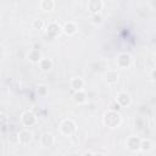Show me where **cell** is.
Returning a JSON list of instances; mask_svg holds the SVG:
<instances>
[{"label": "cell", "instance_id": "13", "mask_svg": "<svg viewBox=\"0 0 156 156\" xmlns=\"http://www.w3.org/2000/svg\"><path fill=\"white\" fill-rule=\"evenodd\" d=\"M39 6L44 11H50L56 6V2L54 0H43V1L39 2Z\"/></svg>", "mask_w": 156, "mask_h": 156}, {"label": "cell", "instance_id": "19", "mask_svg": "<svg viewBox=\"0 0 156 156\" xmlns=\"http://www.w3.org/2000/svg\"><path fill=\"white\" fill-rule=\"evenodd\" d=\"M91 18H93V22H94V23H96V24H99V23H101V22H102V17H101L99 13L93 15V16H91Z\"/></svg>", "mask_w": 156, "mask_h": 156}, {"label": "cell", "instance_id": "9", "mask_svg": "<svg viewBox=\"0 0 156 156\" xmlns=\"http://www.w3.org/2000/svg\"><path fill=\"white\" fill-rule=\"evenodd\" d=\"M62 30H63L66 34H68V35H72V34H74V33L77 32V26H76V23H74V22H72V21H68V22H66V23L63 24V27H62Z\"/></svg>", "mask_w": 156, "mask_h": 156}, {"label": "cell", "instance_id": "21", "mask_svg": "<svg viewBox=\"0 0 156 156\" xmlns=\"http://www.w3.org/2000/svg\"><path fill=\"white\" fill-rule=\"evenodd\" d=\"M46 91H48V89H46L45 85H39V87H38V94H39V95H45Z\"/></svg>", "mask_w": 156, "mask_h": 156}, {"label": "cell", "instance_id": "4", "mask_svg": "<svg viewBox=\"0 0 156 156\" xmlns=\"http://www.w3.org/2000/svg\"><path fill=\"white\" fill-rule=\"evenodd\" d=\"M102 7H104V1H101V0H90V1H88V9L93 15L98 13Z\"/></svg>", "mask_w": 156, "mask_h": 156}, {"label": "cell", "instance_id": "5", "mask_svg": "<svg viewBox=\"0 0 156 156\" xmlns=\"http://www.w3.org/2000/svg\"><path fill=\"white\" fill-rule=\"evenodd\" d=\"M127 147L129 149V150H132V151H136V150H139L140 149V144H141V140L139 139V138H136V136H129L128 139H127Z\"/></svg>", "mask_w": 156, "mask_h": 156}, {"label": "cell", "instance_id": "16", "mask_svg": "<svg viewBox=\"0 0 156 156\" xmlns=\"http://www.w3.org/2000/svg\"><path fill=\"white\" fill-rule=\"evenodd\" d=\"M39 65H40V68H41L43 71H49V69L51 68V66H52V62H51V60L43 57L41 61L39 62Z\"/></svg>", "mask_w": 156, "mask_h": 156}, {"label": "cell", "instance_id": "7", "mask_svg": "<svg viewBox=\"0 0 156 156\" xmlns=\"http://www.w3.org/2000/svg\"><path fill=\"white\" fill-rule=\"evenodd\" d=\"M32 140V132L28 129H23L18 133V141L22 144H28Z\"/></svg>", "mask_w": 156, "mask_h": 156}, {"label": "cell", "instance_id": "12", "mask_svg": "<svg viewBox=\"0 0 156 156\" xmlns=\"http://www.w3.org/2000/svg\"><path fill=\"white\" fill-rule=\"evenodd\" d=\"M54 144V138L50 133H44L41 135V145L45 147H50Z\"/></svg>", "mask_w": 156, "mask_h": 156}, {"label": "cell", "instance_id": "14", "mask_svg": "<svg viewBox=\"0 0 156 156\" xmlns=\"http://www.w3.org/2000/svg\"><path fill=\"white\" fill-rule=\"evenodd\" d=\"M28 58H29L32 62H40L43 57H41V54H40V51H39L38 49H33V50L29 51Z\"/></svg>", "mask_w": 156, "mask_h": 156}, {"label": "cell", "instance_id": "24", "mask_svg": "<svg viewBox=\"0 0 156 156\" xmlns=\"http://www.w3.org/2000/svg\"><path fill=\"white\" fill-rule=\"evenodd\" d=\"M93 156H102L101 154H93Z\"/></svg>", "mask_w": 156, "mask_h": 156}, {"label": "cell", "instance_id": "1", "mask_svg": "<svg viewBox=\"0 0 156 156\" xmlns=\"http://www.w3.org/2000/svg\"><path fill=\"white\" fill-rule=\"evenodd\" d=\"M104 123L110 128H116L121 123V115L117 111L110 110L104 116Z\"/></svg>", "mask_w": 156, "mask_h": 156}, {"label": "cell", "instance_id": "6", "mask_svg": "<svg viewBox=\"0 0 156 156\" xmlns=\"http://www.w3.org/2000/svg\"><path fill=\"white\" fill-rule=\"evenodd\" d=\"M117 65L122 68H126L130 65V56L126 52H122L117 56Z\"/></svg>", "mask_w": 156, "mask_h": 156}, {"label": "cell", "instance_id": "15", "mask_svg": "<svg viewBox=\"0 0 156 156\" xmlns=\"http://www.w3.org/2000/svg\"><path fill=\"white\" fill-rule=\"evenodd\" d=\"M118 80V73L116 71H107L106 72V82L110 84H115Z\"/></svg>", "mask_w": 156, "mask_h": 156}, {"label": "cell", "instance_id": "11", "mask_svg": "<svg viewBox=\"0 0 156 156\" xmlns=\"http://www.w3.org/2000/svg\"><path fill=\"white\" fill-rule=\"evenodd\" d=\"M46 33H48V35H50V37H56V35L60 33V27H58V24H57L56 22L49 23V26H48V28H46Z\"/></svg>", "mask_w": 156, "mask_h": 156}, {"label": "cell", "instance_id": "18", "mask_svg": "<svg viewBox=\"0 0 156 156\" xmlns=\"http://www.w3.org/2000/svg\"><path fill=\"white\" fill-rule=\"evenodd\" d=\"M151 146H152V143L146 139V140H141V144H140V150L143 151H150L151 150Z\"/></svg>", "mask_w": 156, "mask_h": 156}, {"label": "cell", "instance_id": "22", "mask_svg": "<svg viewBox=\"0 0 156 156\" xmlns=\"http://www.w3.org/2000/svg\"><path fill=\"white\" fill-rule=\"evenodd\" d=\"M151 77H152V78H154L155 80H156V68H155V69H154V71L151 72Z\"/></svg>", "mask_w": 156, "mask_h": 156}, {"label": "cell", "instance_id": "20", "mask_svg": "<svg viewBox=\"0 0 156 156\" xmlns=\"http://www.w3.org/2000/svg\"><path fill=\"white\" fill-rule=\"evenodd\" d=\"M33 26H34L37 29H41V28L44 27V22H43L41 20H34V22H33Z\"/></svg>", "mask_w": 156, "mask_h": 156}, {"label": "cell", "instance_id": "23", "mask_svg": "<svg viewBox=\"0 0 156 156\" xmlns=\"http://www.w3.org/2000/svg\"><path fill=\"white\" fill-rule=\"evenodd\" d=\"M83 156H93V154H90V152H85Z\"/></svg>", "mask_w": 156, "mask_h": 156}, {"label": "cell", "instance_id": "3", "mask_svg": "<svg viewBox=\"0 0 156 156\" xmlns=\"http://www.w3.org/2000/svg\"><path fill=\"white\" fill-rule=\"evenodd\" d=\"M21 119H22V123H23L26 127H30V126H33V124L35 123L37 117H35V115H34L32 111H26V112L22 115Z\"/></svg>", "mask_w": 156, "mask_h": 156}, {"label": "cell", "instance_id": "2", "mask_svg": "<svg viewBox=\"0 0 156 156\" xmlns=\"http://www.w3.org/2000/svg\"><path fill=\"white\" fill-rule=\"evenodd\" d=\"M60 129H61V132H62L63 134L71 135V134L76 130V124H74V122H73L72 119H65V121L61 123Z\"/></svg>", "mask_w": 156, "mask_h": 156}, {"label": "cell", "instance_id": "25", "mask_svg": "<svg viewBox=\"0 0 156 156\" xmlns=\"http://www.w3.org/2000/svg\"><path fill=\"white\" fill-rule=\"evenodd\" d=\"M155 62H156V55H155Z\"/></svg>", "mask_w": 156, "mask_h": 156}, {"label": "cell", "instance_id": "10", "mask_svg": "<svg viewBox=\"0 0 156 156\" xmlns=\"http://www.w3.org/2000/svg\"><path fill=\"white\" fill-rule=\"evenodd\" d=\"M117 102L121 106H127V105L130 104V96L127 93H124V91L118 93V95H117Z\"/></svg>", "mask_w": 156, "mask_h": 156}, {"label": "cell", "instance_id": "8", "mask_svg": "<svg viewBox=\"0 0 156 156\" xmlns=\"http://www.w3.org/2000/svg\"><path fill=\"white\" fill-rule=\"evenodd\" d=\"M71 88L74 89L76 91H82L83 88H84V80L79 77H74L71 80Z\"/></svg>", "mask_w": 156, "mask_h": 156}, {"label": "cell", "instance_id": "17", "mask_svg": "<svg viewBox=\"0 0 156 156\" xmlns=\"http://www.w3.org/2000/svg\"><path fill=\"white\" fill-rule=\"evenodd\" d=\"M85 94L83 93V91H77L76 94H74V101L76 102H78V104H83V102H85Z\"/></svg>", "mask_w": 156, "mask_h": 156}]
</instances>
